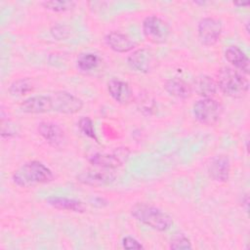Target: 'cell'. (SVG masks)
<instances>
[{
  "mask_svg": "<svg viewBox=\"0 0 250 250\" xmlns=\"http://www.w3.org/2000/svg\"><path fill=\"white\" fill-rule=\"evenodd\" d=\"M53 172L42 162L32 160L19 167L12 176L13 183L20 188H33L53 181Z\"/></svg>",
  "mask_w": 250,
  "mask_h": 250,
  "instance_id": "obj_1",
  "label": "cell"
},
{
  "mask_svg": "<svg viewBox=\"0 0 250 250\" xmlns=\"http://www.w3.org/2000/svg\"><path fill=\"white\" fill-rule=\"evenodd\" d=\"M131 215L143 225L157 231H166L173 225V219L169 214L148 203H136L131 208Z\"/></svg>",
  "mask_w": 250,
  "mask_h": 250,
  "instance_id": "obj_2",
  "label": "cell"
},
{
  "mask_svg": "<svg viewBox=\"0 0 250 250\" xmlns=\"http://www.w3.org/2000/svg\"><path fill=\"white\" fill-rule=\"evenodd\" d=\"M217 86L228 97L233 99L243 98L249 90L248 79L232 67H222L217 75Z\"/></svg>",
  "mask_w": 250,
  "mask_h": 250,
  "instance_id": "obj_3",
  "label": "cell"
},
{
  "mask_svg": "<svg viewBox=\"0 0 250 250\" xmlns=\"http://www.w3.org/2000/svg\"><path fill=\"white\" fill-rule=\"evenodd\" d=\"M223 112L222 104L213 98H202L192 107L195 119L204 125H213L221 117Z\"/></svg>",
  "mask_w": 250,
  "mask_h": 250,
  "instance_id": "obj_4",
  "label": "cell"
},
{
  "mask_svg": "<svg viewBox=\"0 0 250 250\" xmlns=\"http://www.w3.org/2000/svg\"><path fill=\"white\" fill-rule=\"evenodd\" d=\"M145 37L153 44H162L170 35V26L166 21L158 16L146 17L142 24Z\"/></svg>",
  "mask_w": 250,
  "mask_h": 250,
  "instance_id": "obj_5",
  "label": "cell"
},
{
  "mask_svg": "<svg viewBox=\"0 0 250 250\" xmlns=\"http://www.w3.org/2000/svg\"><path fill=\"white\" fill-rule=\"evenodd\" d=\"M52 111L63 114H75L83 107V101L78 97L65 92L58 91L50 95Z\"/></svg>",
  "mask_w": 250,
  "mask_h": 250,
  "instance_id": "obj_6",
  "label": "cell"
},
{
  "mask_svg": "<svg viewBox=\"0 0 250 250\" xmlns=\"http://www.w3.org/2000/svg\"><path fill=\"white\" fill-rule=\"evenodd\" d=\"M222 29L219 20L212 17L201 19L197 24V36L200 43L204 46L215 45L220 40Z\"/></svg>",
  "mask_w": 250,
  "mask_h": 250,
  "instance_id": "obj_7",
  "label": "cell"
},
{
  "mask_svg": "<svg viewBox=\"0 0 250 250\" xmlns=\"http://www.w3.org/2000/svg\"><path fill=\"white\" fill-rule=\"evenodd\" d=\"M128 154L127 148H118L111 153H95L89 157V162L99 168L111 170L122 166Z\"/></svg>",
  "mask_w": 250,
  "mask_h": 250,
  "instance_id": "obj_8",
  "label": "cell"
},
{
  "mask_svg": "<svg viewBox=\"0 0 250 250\" xmlns=\"http://www.w3.org/2000/svg\"><path fill=\"white\" fill-rule=\"evenodd\" d=\"M127 63L131 69L140 72L147 73L152 70L155 64V57L151 50L141 48L135 50L127 58Z\"/></svg>",
  "mask_w": 250,
  "mask_h": 250,
  "instance_id": "obj_9",
  "label": "cell"
},
{
  "mask_svg": "<svg viewBox=\"0 0 250 250\" xmlns=\"http://www.w3.org/2000/svg\"><path fill=\"white\" fill-rule=\"evenodd\" d=\"M77 181L83 185L91 186V187H105L111 185L116 177L115 175L109 171V169L103 170H94L87 169L79 173L76 177Z\"/></svg>",
  "mask_w": 250,
  "mask_h": 250,
  "instance_id": "obj_10",
  "label": "cell"
},
{
  "mask_svg": "<svg viewBox=\"0 0 250 250\" xmlns=\"http://www.w3.org/2000/svg\"><path fill=\"white\" fill-rule=\"evenodd\" d=\"M39 135L53 147L59 148L63 146L66 139L63 130L56 123L42 121L37 126Z\"/></svg>",
  "mask_w": 250,
  "mask_h": 250,
  "instance_id": "obj_11",
  "label": "cell"
},
{
  "mask_svg": "<svg viewBox=\"0 0 250 250\" xmlns=\"http://www.w3.org/2000/svg\"><path fill=\"white\" fill-rule=\"evenodd\" d=\"M207 170L211 179L219 183H225L229 178L230 161L225 154L215 155L210 159Z\"/></svg>",
  "mask_w": 250,
  "mask_h": 250,
  "instance_id": "obj_12",
  "label": "cell"
},
{
  "mask_svg": "<svg viewBox=\"0 0 250 250\" xmlns=\"http://www.w3.org/2000/svg\"><path fill=\"white\" fill-rule=\"evenodd\" d=\"M21 109L25 113L41 114L52 111V101L50 95H36L28 97L20 104Z\"/></svg>",
  "mask_w": 250,
  "mask_h": 250,
  "instance_id": "obj_13",
  "label": "cell"
},
{
  "mask_svg": "<svg viewBox=\"0 0 250 250\" xmlns=\"http://www.w3.org/2000/svg\"><path fill=\"white\" fill-rule=\"evenodd\" d=\"M104 41L106 45L116 53H127L135 49L136 43L125 33L111 31L106 34Z\"/></svg>",
  "mask_w": 250,
  "mask_h": 250,
  "instance_id": "obj_14",
  "label": "cell"
},
{
  "mask_svg": "<svg viewBox=\"0 0 250 250\" xmlns=\"http://www.w3.org/2000/svg\"><path fill=\"white\" fill-rule=\"evenodd\" d=\"M107 91L110 97L121 104H127L132 99V91L129 84L118 78H112L107 82Z\"/></svg>",
  "mask_w": 250,
  "mask_h": 250,
  "instance_id": "obj_15",
  "label": "cell"
},
{
  "mask_svg": "<svg viewBox=\"0 0 250 250\" xmlns=\"http://www.w3.org/2000/svg\"><path fill=\"white\" fill-rule=\"evenodd\" d=\"M225 58L227 61L241 73L248 74L250 69V62L247 55L235 45L229 46L225 50Z\"/></svg>",
  "mask_w": 250,
  "mask_h": 250,
  "instance_id": "obj_16",
  "label": "cell"
},
{
  "mask_svg": "<svg viewBox=\"0 0 250 250\" xmlns=\"http://www.w3.org/2000/svg\"><path fill=\"white\" fill-rule=\"evenodd\" d=\"M46 202L53 208L59 210H65L76 213H82L85 211V205L83 204V202L73 198L62 196H50L46 199Z\"/></svg>",
  "mask_w": 250,
  "mask_h": 250,
  "instance_id": "obj_17",
  "label": "cell"
},
{
  "mask_svg": "<svg viewBox=\"0 0 250 250\" xmlns=\"http://www.w3.org/2000/svg\"><path fill=\"white\" fill-rule=\"evenodd\" d=\"M164 89L170 96L181 100L188 99L191 95V87L180 78H170L166 80Z\"/></svg>",
  "mask_w": 250,
  "mask_h": 250,
  "instance_id": "obj_18",
  "label": "cell"
},
{
  "mask_svg": "<svg viewBox=\"0 0 250 250\" xmlns=\"http://www.w3.org/2000/svg\"><path fill=\"white\" fill-rule=\"evenodd\" d=\"M195 92L203 98H212L218 90L216 81L208 75H200L194 80Z\"/></svg>",
  "mask_w": 250,
  "mask_h": 250,
  "instance_id": "obj_19",
  "label": "cell"
},
{
  "mask_svg": "<svg viewBox=\"0 0 250 250\" xmlns=\"http://www.w3.org/2000/svg\"><path fill=\"white\" fill-rule=\"evenodd\" d=\"M33 91V84L28 78H20L15 80L9 87V93L14 97L24 96Z\"/></svg>",
  "mask_w": 250,
  "mask_h": 250,
  "instance_id": "obj_20",
  "label": "cell"
},
{
  "mask_svg": "<svg viewBox=\"0 0 250 250\" xmlns=\"http://www.w3.org/2000/svg\"><path fill=\"white\" fill-rule=\"evenodd\" d=\"M100 63V59L96 54L83 53L80 54L76 61L77 67L82 71H90L95 69Z\"/></svg>",
  "mask_w": 250,
  "mask_h": 250,
  "instance_id": "obj_21",
  "label": "cell"
},
{
  "mask_svg": "<svg viewBox=\"0 0 250 250\" xmlns=\"http://www.w3.org/2000/svg\"><path fill=\"white\" fill-rule=\"evenodd\" d=\"M42 5L45 9L50 10L56 13H62L65 11H69L75 7V2L73 1H45L42 2Z\"/></svg>",
  "mask_w": 250,
  "mask_h": 250,
  "instance_id": "obj_22",
  "label": "cell"
},
{
  "mask_svg": "<svg viewBox=\"0 0 250 250\" xmlns=\"http://www.w3.org/2000/svg\"><path fill=\"white\" fill-rule=\"evenodd\" d=\"M78 127L80 129V131L88 138L94 140L96 143H99V139L96 135V131L94 128V124L93 121L91 120V118L87 117V116H83L79 119L78 121Z\"/></svg>",
  "mask_w": 250,
  "mask_h": 250,
  "instance_id": "obj_23",
  "label": "cell"
},
{
  "mask_svg": "<svg viewBox=\"0 0 250 250\" xmlns=\"http://www.w3.org/2000/svg\"><path fill=\"white\" fill-rule=\"evenodd\" d=\"M191 243L190 240L183 233H178L173 236L170 242L171 249H190Z\"/></svg>",
  "mask_w": 250,
  "mask_h": 250,
  "instance_id": "obj_24",
  "label": "cell"
},
{
  "mask_svg": "<svg viewBox=\"0 0 250 250\" xmlns=\"http://www.w3.org/2000/svg\"><path fill=\"white\" fill-rule=\"evenodd\" d=\"M51 33L55 38L60 39V40L67 38L70 34L68 27L66 25H62V24H58V25L54 26L51 29Z\"/></svg>",
  "mask_w": 250,
  "mask_h": 250,
  "instance_id": "obj_25",
  "label": "cell"
},
{
  "mask_svg": "<svg viewBox=\"0 0 250 250\" xmlns=\"http://www.w3.org/2000/svg\"><path fill=\"white\" fill-rule=\"evenodd\" d=\"M122 246L125 249H142L144 246L134 237L132 236H125L122 239Z\"/></svg>",
  "mask_w": 250,
  "mask_h": 250,
  "instance_id": "obj_26",
  "label": "cell"
},
{
  "mask_svg": "<svg viewBox=\"0 0 250 250\" xmlns=\"http://www.w3.org/2000/svg\"><path fill=\"white\" fill-rule=\"evenodd\" d=\"M248 202H249V197H248V194L246 193L242 196V206L245 205V207H244L245 211L248 210Z\"/></svg>",
  "mask_w": 250,
  "mask_h": 250,
  "instance_id": "obj_27",
  "label": "cell"
},
{
  "mask_svg": "<svg viewBox=\"0 0 250 250\" xmlns=\"http://www.w3.org/2000/svg\"><path fill=\"white\" fill-rule=\"evenodd\" d=\"M235 6H248L249 5V2H242V3H234Z\"/></svg>",
  "mask_w": 250,
  "mask_h": 250,
  "instance_id": "obj_28",
  "label": "cell"
}]
</instances>
